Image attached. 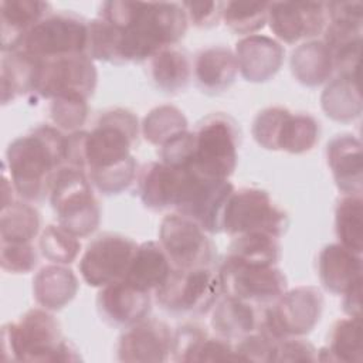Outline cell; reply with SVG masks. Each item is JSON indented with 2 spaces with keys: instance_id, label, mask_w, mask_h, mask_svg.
<instances>
[{
  "instance_id": "6da1fadb",
  "label": "cell",
  "mask_w": 363,
  "mask_h": 363,
  "mask_svg": "<svg viewBox=\"0 0 363 363\" xmlns=\"http://www.w3.org/2000/svg\"><path fill=\"white\" fill-rule=\"evenodd\" d=\"M99 17L119 30L122 62L150 60L179 43L189 26L182 3L173 1H105Z\"/></svg>"
},
{
  "instance_id": "7a4b0ae2",
  "label": "cell",
  "mask_w": 363,
  "mask_h": 363,
  "mask_svg": "<svg viewBox=\"0 0 363 363\" xmlns=\"http://www.w3.org/2000/svg\"><path fill=\"white\" fill-rule=\"evenodd\" d=\"M6 166L14 191L26 201H41L65 166V136L55 126L38 125L9 145Z\"/></svg>"
},
{
  "instance_id": "3957f363",
  "label": "cell",
  "mask_w": 363,
  "mask_h": 363,
  "mask_svg": "<svg viewBox=\"0 0 363 363\" xmlns=\"http://www.w3.org/2000/svg\"><path fill=\"white\" fill-rule=\"evenodd\" d=\"M1 357L11 362H78L74 345L61 335L57 318L44 308L27 311L1 329Z\"/></svg>"
},
{
  "instance_id": "277c9868",
  "label": "cell",
  "mask_w": 363,
  "mask_h": 363,
  "mask_svg": "<svg viewBox=\"0 0 363 363\" xmlns=\"http://www.w3.org/2000/svg\"><path fill=\"white\" fill-rule=\"evenodd\" d=\"M58 224L78 238L91 235L99 225L101 208L84 170L64 166L50 190Z\"/></svg>"
},
{
  "instance_id": "5b68a950",
  "label": "cell",
  "mask_w": 363,
  "mask_h": 363,
  "mask_svg": "<svg viewBox=\"0 0 363 363\" xmlns=\"http://www.w3.org/2000/svg\"><path fill=\"white\" fill-rule=\"evenodd\" d=\"M196 147L189 167L207 179L228 180L238 160L240 132L235 121L223 112L207 115L197 126Z\"/></svg>"
},
{
  "instance_id": "8992f818",
  "label": "cell",
  "mask_w": 363,
  "mask_h": 363,
  "mask_svg": "<svg viewBox=\"0 0 363 363\" xmlns=\"http://www.w3.org/2000/svg\"><path fill=\"white\" fill-rule=\"evenodd\" d=\"M223 295L218 272L211 267L173 268L167 281L155 291L156 302L173 315H203Z\"/></svg>"
},
{
  "instance_id": "52a82bcc",
  "label": "cell",
  "mask_w": 363,
  "mask_h": 363,
  "mask_svg": "<svg viewBox=\"0 0 363 363\" xmlns=\"http://www.w3.org/2000/svg\"><path fill=\"white\" fill-rule=\"evenodd\" d=\"M323 311L322 292L315 286H296L285 291L264 309L257 329L277 342L308 335L318 325Z\"/></svg>"
},
{
  "instance_id": "ba28073f",
  "label": "cell",
  "mask_w": 363,
  "mask_h": 363,
  "mask_svg": "<svg viewBox=\"0 0 363 363\" xmlns=\"http://www.w3.org/2000/svg\"><path fill=\"white\" fill-rule=\"evenodd\" d=\"M139 132V121L129 109L112 108L105 111L86 136L85 172L105 169L129 159Z\"/></svg>"
},
{
  "instance_id": "9c48e42d",
  "label": "cell",
  "mask_w": 363,
  "mask_h": 363,
  "mask_svg": "<svg viewBox=\"0 0 363 363\" xmlns=\"http://www.w3.org/2000/svg\"><path fill=\"white\" fill-rule=\"evenodd\" d=\"M288 225L286 211L274 203L268 191L255 187L234 190L223 218V231L231 237L262 233L279 238Z\"/></svg>"
},
{
  "instance_id": "30bf717a",
  "label": "cell",
  "mask_w": 363,
  "mask_h": 363,
  "mask_svg": "<svg viewBox=\"0 0 363 363\" xmlns=\"http://www.w3.org/2000/svg\"><path fill=\"white\" fill-rule=\"evenodd\" d=\"M159 242L173 268L191 269L211 267L216 262V245L207 233L191 218L170 213L159 227Z\"/></svg>"
},
{
  "instance_id": "8fae6325",
  "label": "cell",
  "mask_w": 363,
  "mask_h": 363,
  "mask_svg": "<svg viewBox=\"0 0 363 363\" xmlns=\"http://www.w3.org/2000/svg\"><path fill=\"white\" fill-rule=\"evenodd\" d=\"M88 21L62 11L43 18L26 37L20 50L37 60H50L71 54H86Z\"/></svg>"
},
{
  "instance_id": "7c38bea8",
  "label": "cell",
  "mask_w": 363,
  "mask_h": 363,
  "mask_svg": "<svg viewBox=\"0 0 363 363\" xmlns=\"http://www.w3.org/2000/svg\"><path fill=\"white\" fill-rule=\"evenodd\" d=\"M96 81L94 60L85 52L38 60L34 95L50 101L65 95L88 99L96 88Z\"/></svg>"
},
{
  "instance_id": "4fadbf2b",
  "label": "cell",
  "mask_w": 363,
  "mask_h": 363,
  "mask_svg": "<svg viewBox=\"0 0 363 363\" xmlns=\"http://www.w3.org/2000/svg\"><path fill=\"white\" fill-rule=\"evenodd\" d=\"M217 272L223 295L252 305L272 303L286 291V278L275 265H251L225 257Z\"/></svg>"
},
{
  "instance_id": "5bb4252c",
  "label": "cell",
  "mask_w": 363,
  "mask_h": 363,
  "mask_svg": "<svg viewBox=\"0 0 363 363\" xmlns=\"http://www.w3.org/2000/svg\"><path fill=\"white\" fill-rule=\"evenodd\" d=\"M228 180H216L186 169V180L176 213L196 221L206 233L223 231V218L227 201L234 191Z\"/></svg>"
},
{
  "instance_id": "9a60e30c",
  "label": "cell",
  "mask_w": 363,
  "mask_h": 363,
  "mask_svg": "<svg viewBox=\"0 0 363 363\" xmlns=\"http://www.w3.org/2000/svg\"><path fill=\"white\" fill-rule=\"evenodd\" d=\"M138 244L122 234L104 233L92 240L79 259V274L86 285L104 288L125 278Z\"/></svg>"
},
{
  "instance_id": "2e32d148",
  "label": "cell",
  "mask_w": 363,
  "mask_h": 363,
  "mask_svg": "<svg viewBox=\"0 0 363 363\" xmlns=\"http://www.w3.org/2000/svg\"><path fill=\"white\" fill-rule=\"evenodd\" d=\"M326 3L322 1H272L268 3L271 31L286 44L309 40L323 33L328 26Z\"/></svg>"
},
{
  "instance_id": "e0dca14e",
  "label": "cell",
  "mask_w": 363,
  "mask_h": 363,
  "mask_svg": "<svg viewBox=\"0 0 363 363\" xmlns=\"http://www.w3.org/2000/svg\"><path fill=\"white\" fill-rule=\"evenodd\" d=\"M173 332L159 319L146 318L121 335L116 346L121 362H166L170 359Z\"/></svg>"
},
{
  "instance_id": "ac0fdd59",
  "label": "cell",
  "mask_w": 363,
  "mask_h": 363,
  "mask_svg": "<svg viewBox=\"0 0 363 363\" xmlns=\"http://www.w3.org/2000/svg\"><path fill=\"white\" fill-rule=\"evenodd\" d=\"M96 306L102 319L109 325L129 328L147 318L152 299L150 292L140 291L121 279L101 288Z\"/></svg>"
},
{
  "instance_id": "d6986e66",
  "label": "cell",
  "mask_w": 363,
  "mask_h": 363,
  "mask_svg": "<svg viewBox=\"0 0 363 363\" xmlns=\"http://www.w3.org/2000/svg\"><path fill=\"white\" fill-rule=\"evenodd\" d=\"M238 71L248 82H267L281 69L285 50L272 37L262 34L245 35L234 50Z\"/></svg>"
},
{
  "instance_id": "ffe728a7",
  "label": "cell",
  "mask_w": 363,
  "mask_h": 363,
  "mask_svg": "<svg viewBox=\"0 0 363 363\" xmlns=\"http://www.w3.org/2000/svg\"><path fill=\"white\" fill-rule=\"evenodd\" d=\"M186 179V169H176L162 162L146 163L138 174V191L145 207L160 211L176 208Z\"/></svg>"
},
{
  "instance_id": "44dd1931",
  "label": "cell",
  "mask_w": 363,
  "mask_h": 363,
  "mask_svg": "<svg viewBox=\"0 0 363 363\" xmlns=\"http://www.w3.org/2000/svg\"><path fill=\"white\" fill-rule=\"evenodd\" d=\"M326 160L335 183L343 194H362V143L354 135L333 136L326 145Z\"/></svg>"
},
{
  "instance_id": "7402d4cb",
  "label": "cell",
  "mask_w": 363,
  "mask_h": 363,
  "mask_svg": "<svg viewBox=\"0 0 363 363\" xmlns=\"http://www.w3.org/2000/svg\"><path fill=\"white\" fill-rule=\"evenodd\" d=\"M51 4L37 0L0 1L1 51L20 50L27 34L51 13Z\"/></svg>"
},
{
  "instance_id": "603a6c76",
  "label": "cell",
  "mask_w": 363,
  "mask_h": 363,
  "mask_svg": "<svg viewBox=\"0 0 363 363\" xmlns=\"http://www.w3.org/2000/svg\"><path fill=\"white\" fill-rule=\"evenodd\" d=\"M318 274L326 291L342 295L362 281V255L339 242L328 244L319 252Z\"/></svg>"
},
{
  "instance_id": "cb8c5ba5",
  "label": "cell",
  "mask_w": 363,
  "mask_h": 363,
  "mask_svg": "<svg viewBox=\"0 0 363 363\" xmlns=\"http://www.w3.org/2000/svg\"><path fill=\"white\" fill-rule=\"evenodd\" d=\"M238 72L237 58L233 50L224 45H213L197 52L193 74L197 86L206 94H221L235 81Z\"/></svg>"
},
{
  "instance_id": "d4e9b609",
  "label": "cell",
  "mask_w": 363,
  "mask_h": 363,
  "mask_svg": "<svg viewBox=\"0 0 363 363\" xmlns=\"http://www.w3.org/2000/svg\"><path fill=\"white\" fill-rule=\"evenodd\" d=\"M172 271L173 265L160 242L145 241L138 244L123 279L140 291L155 292L167 281Z\"/></svg>"
},
{
  "instance_id": "484cf974",
  "label": "cell",
  "mask_w": 363,
  "mask_h": 363,
  "mask_svg": "<svg viewBox=\"0 0 363 363\" xmlns=\"http://www.w3.org/2000/svg\"><path fill=\"white\" fill-rule=\"evenodd\" d=\"M78 278L67 265L51 264L43 267L33 279L35 302L47 311L65 308L78 292Z\"/></svg>"
},
{
  "instance_id": "4316f807",
  "label": "cell",
  "mask_w": 363,
  "mask_h": 363,
  "mask_svg": "<svg viewBox=\"0 0 363 363\" xmlns=\"http://www.w3.org/2000/svg\"><path fill=\"white\" fill-rule=\"evenodd\" d=\"M255 305L242 299L221 295L211 308V328L217 336L227 340H238L257 330L259 318L257 316Z\"/></svg>"
},
{
  "instance_id": "83f0119b",
  "label": "cell",
  "mask_w": 363,
  "mask_h": 363,
  "mask_svg": "<svg viewBox=\"0 0 363 363\" xmlns=\"http://www.w3.org/2000/svg\"><path fill=\"white\" fill-rule=\"evenodd\" d=\"M335 71L333 58L322 40H309L291 54V72L305 86H319L328 82Z\"/></svg>"
},
{
  "instance_id": "f1b7e54d",
  "label": "cell",
  "mask_w": 363,
  "mask_h": 363,
  "mask_svg": "<svg viewBox=\"0 0 363 363\" xmlns=\"http://www.w3.org/2000/svg\"><path fill=\"white\" fill-rule=\"evenodd\" d=\"M38 60L23 50L3 52L1 102H13L21 95L34 94Z\"/></svg>"
},
{
  "instance_id": "f546056e",
  "label": "cell",
  "mask_w": 363,
  "mask_h": 363,
  "mask_svg": "<svg viewBox=\"0 0 363 363\" xmlns=\"http://www.w3.org/2000/svg\"><path fill=\"white\" fill-rule=\"evenodd\" d=\"M149 72L157 89L166 94H176L189 85L191 64L183 51L167 47L149 60Z\"/></svg>"
},
{
  "instance_id": "4dcf8cb0",
  "label": "cell",
  "mask_w": 363,
  "mask_h": 363,
  "mask_svg": "<svg viewBox=\"0 0 363 363\" xmlns=\"http://www.w3.org/2000/svg\"><path fill=\"white\" fill-rule=\"evenodd\" d=\"M320 105L325 115L336 122H352L362 113L359 78L337 75L322 92Z\"/></svg>"
},
{
  "instance_id": "1f68e13d",
  "label": "cell",
  "mask_w": 363,
  "mask_h": 363,
  "mask_svg": "<svg viewBox=\"0 0 363 363\" xmlns=\"http://www.w3.org/2000/svg\"><path fill=\"white\" fill-rule=\"evenodd\" d=\"M362 357V319L347 316L336 320L329 335V346L318 350V360L360 363Z\"/></svg>"
},
{
  "instance_id": "d6a6232c",
  "label": "cell",
  "mask_w": 363,
  "mask_h": 363,
  "mask_svg": "<svg viewBox=\"0 0 363 363\" xmlns=\"http://www.w3.org/2000/svg\"><path fill=\"white\" fill-rule=\"evenodd\" d=\"M227 258L251 265H277L281 258V245L277 237L262 233L234 235Z\"/></svg>"
},
{
  "instance_id": "836d02e7",
  "label": "cell",
  "mask_w": 363,
  "mask_h": 363,
  "mask_svg": "<svg viewBox=\"0 0 363 363\" xmlns=\"http://www.w3.org/2000/svg\"><path fill=\"white\" fill-rule=\"evenodd\" d=\"M41 217L27 201H13L1 207L0 238L9 242H31L40 233Z\"/></svg>"
},
{
  "instance_id": "e575fe53",
  "label": "cell",
  "mask_w": 363,
  "mask_h": 363,
  "mask_svg": "<svg viewBox=\"0 0 363 363\" xmlns=\"http://www.w3.org/2000/svg\"><path fill=\"white\" fill-rule=\"evenodd\" d=\"M335 230L339 244L360 254L363 251L362 194H343L335 210Z\"/></svg>"
},
{
  "instance_id": "d590c367",
  "label": "cell",
  "mask_w": 363,
  "mask_h": 363,
  "mask_svg": "<svg viewBox=\"0 0 363 363\" xmlns=\"http://www.w3.org/2000/svg\"><path fill=\"white\" fill-rule=\"evenodd\" d=\"M319 135V122L312 115L289 112L281 129L278 150L292 155L309 152L318 143Z\"/></svg>"
},
{
  "instance_id": "8d00e7d4",
  "label": "cell",
  "mask_w": 363,
  "mask_h": 363,
  "mask_svg": "<svg viewBox=\"0 0 363 363\" xmlns=\"http://www.w3.org/2000/svg\"><path fill=\"white\" fill-rule=\"evenodd\" d=\"M187 118L177 106L160 105L143 118L140 132L150 145L160 147L174 135L187 130Z\"/></svg>"
},
{
  "instance_id": "74e56055",
  "label": "cell",
  "mask_w": 363,
  "mask_h": 363,
  "mask_svg": "<svg viewBox=\"0 0 363 363\" xmlns=\"http://www.w3.org/2000/svg\"><path fill=\"white\" fill-rule=\"evenodd\" d=\"M86 54L96 61L123 64L121 58L119 30L101 17L88 21Z\"/></svg>"
},
{
  "instance_id": "f35d334b",
  "label": "cell",
  "mask_w": 363,
  "mask_h": 363,
  "mask_svg": "<svg viewBox=\"0 0 363 363\" xmlns=\"http://www.w3.org/2000/svg\"><path fill=\"white\" fill-rule=\"evenodd\" d=\"M221 18L231 31L251 35L264 28L268 18V3L227 1Z\"/></svg>"
},
{
  "instance_id": "ab89813d",
  "label": "cell",
  "mask_w": 363,
  "mask_h": 363,
  "mask_svg": "<svg viewBox=\"0 0 363 363\" xmlns=\"http://www.w3.org/2000/svg\"><path fill=\"white\" fill-rule=\"evenodd\" d=\"M40 251L52 264L68 265L74 262L81 251L78 237L62 228L60 224L47 225L40 235Z\"/></svg>"
},
{
  "instance_id": "60d3db41",
  "label": "cell",
  "mask_w": 363,
  "mask_h": 363,
  "mask_svg": "<svg viewBox=\"0 0 363 363\" xmlns=\"http://www.w3.org/2000/svg\"><path fill=\"white\" fill-rule=\"evenodd\" d=\"M138 174V163L133 155L109 167L91 170L86 173L91 184L105 196H113L125 191L135 182Z\"/></svg>"
},
{
  "instance_id": "b9f144b4",
  "label": "cell",
  "mask_w": 363,
  "mask_h": 363,
  "mask_svg": "<svg viewBox=\"0 0 363 363\" xmlns=\"http://www.w3.org/2000/svg\"><path fill=\"white\" fill-rule=\"evenodd\" d=\"M88 99L77 95L57 96L51 99L50 104V116L55 128L77 132L81 130V126L88 118Z\"/></svg>"
},
{
  "instance_id": "7bdbcfd3",
  "label": "cell",
  "mask_w": 363,
  "mask_h": 363,
  "mask_svg": "<svg viewBox=\"0 0 363 363\" xmlns=\"http://www.w3.org/2000/svg\"><path fill=\"white\" fill-rule=\"evenodd\" d=\"M291 111L282 106H269L257 113L252 122L255 142L267 150H278V140L285 118Z\"/></svg>"
},
{
  "instance_id": "ee69618b",
  "label": "cell",
  "mask_w": 363,
  "mask_h": 363,
  "mask_svg": "<svg viewBox=\"0 0 363 363\" xmlns=\"http://www.w3.org/2000/svg\"><path fill=\"white\" fill-rule=\"evenodd\" d=\"M203 326L194 323H184L173 332L170 359L174 362H196L197 352L207 337Z\"/></svg>"
},
{
  "instance_id": "f6af8a7d",
  "label": "cell",
  "mask_w": 363,
  "mask_h": 363,
  "mask_svg": "<svg viewBox=\"0 0 363 363\" xmlns=\"http://www.w3.org/2000/svg\"><path fill=\"white\" fill-rule=\"evenodd\" d=\"M277 340L257 329L238 339L234 346L237 362H274Z\"/></svg>"
},
{
  "instance_id": "bcb514c9",
  "label": "cell",
  "mask_w": 363,
  "mask_h": 363,
  "mask_svg": "<svg viewBox=\"0 0 363 363\" xmlns=\"http://www.w3.org/2000/svg\"><path fill=\"white\" fill-rule=\"evenodd\" d=\"M38 255L31 242H0L1 268L11 274H27L35 268Z\"/></svg>"
},
{
  "instance_id": "7dc6e473",
  "label": "cell",
  "mask_w": 363,
  "mask_h": 363,
  "mask_svg": "<svg viewBox=\"0 0 363 363\" xmlns=\"http://www.w3.org/2000/svg\"><path fill=\"white\" fill-rule=\"evenodd\" d=\"M196 147V136L194 132L183 130L173 138H170L167 142H164L160 146V162L176 167V169H186L190 166L194 155Z\"/></svg>"
},
{
  "instance_id": "c3c4849f",
  "label": "cell",
  "mask_w": 363,
  "mask_h": 363,
  "mask_svg": "<svg viewBox=\"0 0 363 363\" xmlns=\"http://www.w3.org/2000/svg\"><path fill=\"white\" fill-rule=\"evenodd\" d=\"M187 20L199 28H210L223 17L224 1H184L182 3Z\"/></svg>"
},
{
  "instance_id": "681fc988",
  "label": "cell",
  "mask_w": 363,
  "mask_h": 363,
  "mask_svg": "<svg viewBox=\"0 0 363 363\" xmlns=\"http://www.w3.org/2000/svg\"><path fill=\"white\" fill-rule=\"evenodd\" d=\"M318 350L301 336L286 337L277 343L274 362H316Z\"/></svg>"
},
{
  "instance_id": "f907efd6",
  "label": "cell",
  "mask_w": 363,
  "mask_h": 363,
  "mask_svg": "<svg viewBox=\"0 0 363 363\" xmlns=\"http://www.w3.org/2000/svg\"><path fill=\"white\" fill-rule=\"evenodd\" d=\"M196 362H237L234 345L220 336H207L197 352Z\"/></svg>"
},
{
  "instance_id": "816d5d0a",
  "label": "cell",
  "mask_w": 363,
  "mask_h": 363,
  "mask_svg": "<svg viewBox=\"0 0 363 363\" xmlns=\"http://www.w3.org/2000/svg\"><path fill=\"white\" fill-rule=\"evenodd\" d=\"M329 21L363 26V4L360 1H330L326 3Z\"/></svg>"
},
{
  "instance_id": "f5cc1de1",
  "label": "cell",
  "mask_w": 363,
  "mask_h": 363,
  "mask_svg": "<svg viewBox=\"0 0 363 363\" xmlns=\"http://www.w3.org/2000/svg\"><path fill=\"white\" fill-rule=\"evenodd\" d=\"M86 136H88L86 130H77L65 136V166L77 167L84 172L86 170V159H85Z\"/></svg>"
},
{
  "instance_id": "db71d44e",
  "label": "cell",
  "mask_w": 363,
  "mask_h": 363,
  "mask_svg": "<svg viewBox=\"0 0 363 363\" xmlns=\"http://www.w3.org/2000/svg\"><path fill=\"white\" fill-rule=\"evenodd\" d=\"M342 299V309L350 318H362V281L349 288Z\"/></svg>"
}]
</instances>
